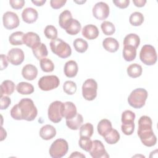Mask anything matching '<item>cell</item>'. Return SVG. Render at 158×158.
<instances>
[{
    "label": "cell",
    "instance_id": "1",
    "mask_svg": "<svg viewBox=\"0 0 158 158\" xmlns=\"http://www.w3.org/2000/svg\"><path fill=\"white\" fill-rule=\"evenodd\" d=\"M152 125V120L147 115L141 116L138 120V135L142 143L147 147H152L157 142V138L153 132Z\"/></svg>",
    "mask_w": 158,
    "mask_h": 158
},
{
    "label": "cell",
    "instance_id": "2",
    "mask_svg": "<svg viewBox=\"0 0 158 158\" xmlns=\"http://www.w3.org/2000/svg\"><path fill=\"white\" fill-rule=\"evenodd\" d=\"M22 120L33 121L38 114L36 107L30 98H23L18 103Z\"/></svg>",
    "mask_w": 158,
    "mask_h": 158
},
{
    "label": "cell",
    "instance_id": "3",
    "mask_svg": "<svg viewBox=\"0 0 158 158\" xmlns=\"http://www.w3.org/2000/svg\"><path fill=\"white\" fill-rule=\"evenodd\" d=\"M148 91L144 88L135 89L128 98V102L130 106L135 109L143 107L148 98Z\"/></svg>",
    "mask_w": 158,
    "mask_h": 158
},
{
    "label": "cell",
    "instance_id": "4",
    "mask_svg": "<svg viewBox=\"0 0 158 158\" xmlns=\"http://www.w3.org/2000/svg\"><path fill=\"white\" fill-rule=\"evenodd\" d=\"M49 44L52 52L60 58H67L72 54V49L70 45L60 38L51 40Z\"/></svg>",
    "mask_w": 158,
    "mask_h": 158
},
{
    "label": "cell",
    "instance_id": "5",
    "mask_svg": "<svg viewBox=\"0 0 158 158\" xmlns=\"http://www.w3.org/2000/svg\"><path fill=\"white\" fill-rule=\"evenodd\" d=\"M69 150L68 143L64 139L55 140L50 146L49 152L52 158H61L66 155Z\"/></svg>",
    "mask_w": 158,
    "mask_h": 158
},
{
    "label": "cell",
    "instance_id": "6",
    "mask_svg": "<svg viewBox=\"0 0 158 158\" xmlns=\"http://www.w3.org/2000/svg\"><path fill=\"white\" fill-rule=\"evenodd\" d=\"M139 59L141 61L146 65H152L157 62L156 51L152 46L150 44L144 45L139 52Z\"/></svg>",
    "mask_w": 158,
    "mask_h": 158
},
{
    "label": "cell",
    "instance_id": "7",
    "mask_svg": "<svg viewBox=\"0 0 158 158\" xmlns=\"http://www.w3.org/2000/svg\"><path fill=\"white\" fill-rule=\"evenodd\" d=\"M82 95L87 101H93L97 96L98 84L95 80L89 78L85 80L82 85Z\"/></svg>",
    "mask_w": 158,
    "mask_h": 158
},
{
    "label": "cell",
    "instance_id": "8",
    "mask_svg": "<svg viewBox=\"0 0 158 158\" xmlns=\"http://www.w3.org/2000/svg\"><path fill=\"white\" fill-rule=\"evenodd\" d=\"M38 84L41 90L47 91L57 88L60 84V81L56 75H46L40 78Z\"/></svg>",
    "mask_w": 158,
    "mask_h": 158
},
{
    "label": "cell",
    "instance_id": "9",
    "mask_svg": "<svg viewBox=\"0 0 158 158\" xmlns=\"http://www.w3.org/2000/svg\"><path fill=\"white\" fill-rule=\"evenodd\" d=\"M63 102L56 101L51 103L48 107V115L49 119L53 123H59L62 120V109Z\"/></svg>",
    "mask_w": 158,
    "mask_h": 158
},
{
    "label": "cell",
    "instance_id": "10",
    "mask_svg": "<svg viewBox=\"0 0 158 158\" xmlns=\"http://www.w3.org/2000/svg\"><path fill=\"white\" fill-rule=\"evenodd\" d=\"M93 158H108L109 155L105 149L104 146L100 140L93 141L92 147L89 151Z\"/></svg>",
    "mask_w": 158,
    "mask_h": 158
},
{
    "label": "cell",
    "instance_id": "11",
    "mask_svg": "<svg viewBox=\"0 0 158 158\" xmlns=\"http://www.w3.org/2000/svg\"><path fill=\"white\" fill-rule=\"evenodd\" d=\"M2 22L4 27L7 30H12L20 24V20L18 15L11 11L5 12L2 16Z\"/></svg>",
    "mask_w": 158,
    "mask_h": 158
},
{
    "label": "cell",
    "instance_id": "12",
    "mask_svg": "<svg viewBox=\"0 0 158 158\" xmlns=\"http://www.w3.org/2000/svg\"><path fill=\"white\" fill-rule=\"evenodd\" d=\"M93 14L96 19L104 20L109 15V7L106 2H97L93 8Z\"/></svg>",
    "mask_w": 158,
    "mask_h": 158
},
{
    "label": "cell",
    "instance_id": "13",
    "mask_svg": "<svg viewBox=\"0 0 158 158\" xmlns=\"http://www.w3.org/2000/svg\"><path fill=\"white\" fill-rule=\"evenodd\" d=\"M8 61L14 65L21 64L25 58L23 51L20 48H12L7 53V56Z\"/></svg>",
    "mask_w": 158,
    "mask_h": 158
},
{
    "label": "cell",
    "instance_id": "14",
    "mask_svg": "<svg viewBox=\"0 0 158 158\" xmlns=\"http://www.w3.org/2000/svg\"><path fill=\"white\" fill-rule=\"evenodd\" d=\"M23 41L27 46L31 49L41 43L40 38L38 35L33 31H29L25 33L23 37Z\"/></svg>",
    "mask_w": 158,
    "mask_h": 158
},
{
    "label": "cell",
    "instance_id": "15",
    "mask_svg": "<svg viewBox=\"0 0 158 158\" xmlns=\"http://www.w3.org/2000/svg\"><path fill=\"white\" fill-rule=\"evenodd\" d=\"M77 114V107L72 102L67 101L63 103L62 109V115L63 117L66 119L72 118L75 117Z\"/></svg>",
    "mask_w": 158,
    "mask_h": 158
},
{
    "label": "cell",
    "instance_id": "16",
    "mask_svg": "<svg viewBox=\"0 0 158 158\" xmlns=\"http://www.w3.org/2000/svg\"><path fill=\"white\" fill-rule=\"evenodd\" d=\"M38 13L32 7H27L22 12V20L27 23H33L37 20Z\"/></svg>",
    "mask_w": 158,
    "mask_h": 158
},
{
    "label": "cell",
    "instance_id": "17",
    "mask_svg": "<svg viewBox=\"0 0 158 158\" xmlns=\"http://www.w3.org/2000/svg\"><path fill=\"white\" fill-rule=\"evenodd\" d=\"M81 33L85 38L88 40H94L99 36V31L96 25L89 24L83 28Z\"/></svg>",
    "mask_w": 158,
    "mask_h": 158
},
{
    "label": "cell",
    "instance_id": "18",
    "mask_svg": "<svg viewBox=\"0 0 158 158\" xmlns=\"http://www.w3.org/2000/svg\"><path fill=\"white\" fill-rule=\"evenodd\" d=\"M22 75L27 80H33L38 75V69L36 66L32 64H27L22 70Z\"/></svg>",
    "mask_w": 158,
    "mask_h": 158
},
{
    "label": "cell",
    "instance_id": "19",
    "mask_svg": "<svg viewBox=\"0 0 158 158\" xmlns=\"http://www.w3.org/2000/svg\"><path fill=\"white\" fill-rule=\"evenodd\" d=\"M56 135V128L51 125H45L40 130V137L44 140H49L53 138Z\"/></svg>",
    "mask_w": 158,
    "mask_h": 158
},
{
    "label": "cell",
    "instance_id": "20",
    "mask_svg": "<svg viewBox=\"0 0 158 158\" xmlns=\"http://www.w3.org/2000/svg\"><path fill=\"white\" fill-rule=\"evenodd\" d=\"M78 64L74 60H69L64 65V72L65 76L69 78L75 77L78 73Z\"/></svg>",
    "mask_w": 158,
    "mask_h": 158
},
{
    "label": "cell",
    "instance_id": "21",
    "mask_svg": "<svg viewBox=\"0 0 158 158\" xmlns=\"http://www.w3.org/2000/svg\"><path fill=\"white\" fill-rule=\"evenodd\" d=\"M102 46L107 51L110 52H115L118 49L119 43L116 39L109 37L103 40Z\"/></svg>",
    "mask_w": 158,
    "mask_h": 158
},
{
    "label": "cell",
    "instance_id": "22",
    "mask_svg": "<svg viewBox=\"0 0 158 158\" xmlns=\"http://www.w3.org/2000/svg\"><path fill=\"white\" fill-rule=\"evenodd\" d=\"M83 122V116L80 114H77V115L73 118L66 119V125L70 129L72 130H77L80 128Z\"/></svg>",
    "mask_w": 158,
    "mask_h": 158
},
{
    "label": "cell",
    "instance_id": "23",
    "mask_svg": "<svg viewBox=\"0 0 158 158\" xmlns=\"http://www.w3.org/2000/svg\"><path fill=\"white\" fill-rule=\"evenodd\" d=\"M112 129V126L111 122L106 118L100 120L97 126L98 132L102 136L108 133Z\"/></svg>",
    "mask_w": 158,
    "mask_h": 158
},
{
    "label": "cell",
    "instance_id": "24",
    "mask_svg": "<svg viewBox=\"0 0 158 158\" xmlns=\"http://www.w3.org/2000/svg\"><path fill=\"white\" fill-rule=\"evenodd\" d=\"M81 28V26L79 21H78L76 19H72L67 25L64 30H65L66 33L69 35H75L80 32Z\"/></svg>",
    "mask_w": 158,
    "mask_h": 158
},
{
    "label": "cell",
    "instance_id": "25",
    "mask_svg": "<svg viewBox=\"0 0 158 158\" xmlns=\"http://www.w3.org/2000/svg\"><path fill=\"white\" fill-rule=\"evenodd\" d=\"M15 84L12 81L9 80L3 81L1 85V97L4 95L12 94L15 90Z\"/></svg>",
    "mask_w": 158,
    "mask_h": 158
},
{
    "label": "cell",
    "instance_id": "26",
    "mask_svg": "<svg viewBox=\"0 0 158 158\" xmlns=\"http://www.w3.org/2000/svg\"><path fill=\"white\" fill-rule=\"evenodd\" d=\"M140 44V38L139 36L135 33H130L127 35L123 40V46H130L136 49Z\"/></svg>",
    "mask_w": 158,
    "mask_h": 158
},
{
    "label": "cell",
    "instance_id": "27",
    "mask_svg": "<svg viewBox=\"0 0 158 158\" xmlns=\"http://www.w3.org/2000/svg\"><path fill=\"white\" fill-rule=\"evenodd\" d=\"M32 51L34 56L38 60H41L43 58H45L46 57H47L48 54V51L46 46L42 43L39 44L35 48H33Z\"/></svg>",
    "mask_w": 158,
    "mask_h": 158
},
{
    "label": "cell",
    "instance_id": "28",
    "mask_svg": "<svg viewBox=\"0 0 158 158\" xmlns=\"http://www.w3.org/2000/svg\"><path fill=\"white\" fill-rule=\"evenodd\" d=\"M17 92L21 94H30L34 92L33 86L27 82L22 81L18 83L16 86Z\"/></svg>",
    "mask_w": 158,
    "mask_h": 158
},
{
    "label": "cell",
    "instance_id": "29",
    "mask_svg": "<svg viewBox=\"0 0 158 158\" xmlns=\"http://www.w3.org/2000/svg\"><path fill=\"white\" fill-rule=\"evenodd\" d=\"M123 59L127 62L133 60L136 56V49L130 46H124L123 49Z\"/></svg>",
    "mask_w": 158,
    "mask_h": 158
},
{
    "label": "cell",
    "instance_id": "30",
    "mask_svg": "<svg viewBox=\"0 0 158 158\" xmlns=\"http://www.w3.org/2000/svg\"><path fill=\"white\" fill-rule=\"evenodd\" d=\"M127 73L129 77L135 78L141 75L143 69L142 67L136 63L130 64L127 68Z\"/></svg>",
    "mask_w": 158,
    "mask_h": 158
},
{
    "label": "cell",
    "instance_id": "31",
    "mask_svg": "<svg viewBox=\"0 0 158 158\" xmlns=\"http://www.w3.org/2000/svg\"><path fill=\"white\" fill-rule=\"evenodd\" d=\"M104 138L106 142L109 144L117 143L120 139V134L115 129H112L108 133L105 135Z\"/></svg>",
    "mask_w": 158,
    "mask_h": 158
},
{
    "label": "cell",
    "instance_id": "32",
    "mask_svg": "<svg viewBox=\"0 0 158 158\" xmlns=\"http://www.w3.org/2000/svg\"><path fill=\"white\" fill-rule=\"evenodd\" d=\"M72 15L69 10H65L60 13L59 17V23L60 27L65 29L67 25L72 19Z\"/></svg>",
    "mask_w": 158,
    "mask_h": 158
},
{
    "label": "cell",
    "instance_id": "33",
    "mask_svg": "<svg viewBox=\"0 0 158 158\" xmlns=\"http://www.w3.org/2000/svg\"><path fill=\"white\" fill-rule=\"evenodd\" d=\"M24 33L22 31H15L12 33L9 37V43L14 46L22 45L23 44V37L24 36Z\"/></svg>",
    "mask_w": 158,
    "mask_h": 158
},
{
    "label": "cell",
    "instance_id": "34",
    "mask_svg": "<svg viewBox=\"0 0 158 158\" xmlns=\"http://www.w3.org/2000/svg\"><path fill=\"white\" fill-rule=\"evenodd\" d=\"M73 45L75 49L80 53L85 52L88 48V44L87 41L81 38L75 39L73 42Z\"/></svg>",
    "mask_w": 158,
    "mask_h": 158
},
{
    "label": "cell",
    "instance_id": "35",
    "mask_svg": "<svg viewBox=\"0 0 158 158\" xmlns=\"http://www.w3.org/2000/svg\"><path fill=\"white\" fill-rule=\"evenodd\" d=\"M129 21L130 24L133 26H139L144 22V16L139 12H135L130 15Z\"/></svg>",
    "mask_w": 158,
    "mask_h": 158
},
{
    "label": "cell",
    "instance_id": "36",
    "mask_svg": "<svg viewBox=\"0 0 158 158\" xmlns=\"http://www.w3.org/2000/svg\"><path fill=\"white\" fill-rule=\"evenodd\" d=\"M93 133V126L90 123H86L80 128V136L91 138Z\"/></svg>",
    "mask_w": 158,
    "mask_h": 158
},
{
    "label": "cell",
    "instance_id": "37",
    "mask_svg": "<svg viewBox=\"0 0 158 158\" xmlns=\"http://www.w3.org/2000/svg\"><path fill=\"white\" fill-rule=\"evenodd\" d=\"M40 67L44 72H51L54 69V64L48 58H43L40 60Z\"/></svg>",
    "mask_w": 158,
    "mask_h": 158
},
{
    "label": "cell",
    "instance_id": "38",
    "mask_svg": "<svg viewBox=\"0 0 158 158\" xmlns=\"http://www.w3.org/2000/svg\"><path fill=\"white\" fill-rule=\"evenodd\" d=\"M101 28L102 32L106 35H112L115 31L114 25L109 21H104L101 25Z\"/></svg>",
    "mask_w": 158,
    "mask_h": 158
},
{
    "label": "cell",
    "instance_id": "39",
    "mask_svg": "<svg viewBox=\"0 0 158 158\" xmlns=\"http://www.w3.org/2000/svg\"><path fill=\"white\" fill-rule=\"evenodd\" d=\"M78 144L80 147L84 151L86 152H89L92 147L93 141L90 139V138L85 137V136H80Z\"/></svg>",
    "mask_w": 158,
    "mask_h": 158
},
{
    "label": "cell",
    "instance_id": "40",
    "mask_svg": "<svg viewBox=\"0 0 158 158\" xmlns=\"http://www.w3.org/2000/svg\"><path fill=\"white\" fill-rule=\"evenodd\" d=\"M44 33L45 36L49 40H52L56 39L57 37V30L53 25H47L44 30Z\"/></svg>",
    "mask_w": 158,
    "mask_h": 158
},
{
    "label": "cell",
    "instance_id": "41",
    "mask_svg": "<svg viewBox=\"0 0 158 158\" xmlns=\"http://www.w3.org/2000/svg\"><path fill=\"white\" fill-rule=\"evenodd\" d=\"M77 85L73 81H66L63 85L64 91L69 94L72 95L77 91Z\"/></svg>",
    "mask_w": 158,
    "mask_h": 158
},
{
    "label": "cell",
    "instance_id": "42",
    "mask_svg": "<svg viewBox=\"0 0 158 158\" xmlns=\"http://www.w3.org/2000/svg\"><path fill=\"white\" fill-rule=\"evenodd\" d=\"M136 115L133 112L130 110H126L122 114L121 120L122 123H128L134 122Z\"/></svg>",
    "mask_w": 158,
    "mask_h": 158
},
{
    "label": "cell",
    "instance_id": "43",
    "mask_svg": "<svg viewBox=\"0 0 158 158\" xmlns=\"http://www.w3.org/2000/svg\"><path fill=\"white\" fill-rule=\"evenodd\" d=\"M121 130H122V131L125 135H132L135 130L134 122H128V123H122L121 126Z\"/></svg>",
    "mask_w": 158,
    "mask_h": 158
},
{
    "label": "cell",
    "instance_id": "44",
    "mask_svg": "<svg viewBox=\"0 0 158 158\" xmlns=\"http://www.w3.org/2000/svg\"><path fill=\"white\" fill-rule=\"evenodd\" d=\"M10 116L15 120H22L21 115H20V110L19 108V106L18 104H15V106H13V107L10 110Z\"/></svg>",
    "mask_w": 158,
    "mask_h": 158
},
{
    "label": "cell",
    "instance_id": "45",
    "mask_svg": "<svg viewBox=\"0 0 158 158\" xmlns=\"http://www.w3.org/2000/svg\"><path fill=\"white\" fill-rule=\"evenodd\" d=\"M9 4L14 9H21L25 4L24 0H10Z\"/></svg>",
    "mask_w": 158,
    "mask_h": 158
},
{
    "label": "cell",
    "instance_id": "46",
    "mask_svg": "<svg viewBox=\"0 0 158 158\" xmlns=\"http://www.w3.org/2000/svg\"><path fill=\"white\" fill-rule=\"evenodd\" d=\"M66 2V0H51L50 1V4L52 8L54 9H58L63 7Z\"/></svg>",
    "mask_w": 158,
    "mask_h": 158
},
{
    "label": "cell",
    "instance_id": "47",
    "mask_svg": "<svg viewBox=\"0 0 158 158\" xmlns=\"http://www.w3.org/2000/svg\"><path fill=\"white\" fill-rule=\"evenodd\" d=\"M11 100L7 96H3L1 97V109H6L10 104Z\"/></svg>",
    "mask_w": 158,
    "mask_h": 158
},
{
    "label": "cell",
    "instance_id": "48",
    "mask_svg": "<svg viewBox=\"0 0 158 158\" xmlns=\"http://www.w3.org/2000/svg\"><path fill=\"white\" fill-rule=\"evenodd\" d=\"M113 3L118 8L125 9L127 8L129 4V0H113Z\"/></svg>",
    "mask_w": 158,
    "mask_h": 158
},
{
    "label": "cell",
    "instance_id": "49",
    "mask_svg": "<svg viewBox=\"0 0 158 158\" xmlns=\"http://www.w3.org/2000/svg\"><path fill=\"white\" fill-rule=\"evenodd\" d=\"M8 66L7 57L3 54H1V70H2Z\"/></svg>",
    "mask_w": 158,
    "mask_h": 158
},
{
    "label": "cell",
    "instance_id": "50",
    "mask_svg": "<svg viewBox=\"0 0 158 158\" xmlns=\"http://www.w3.org/2000/svg\"><path fill=\"white\" fill-rule=\"evenodd\" d=\"M133 2L135 5V6L138 7H141L145 5V4L146 3V0H133Z\"/></svg>",
    "mask_w": 158,
    "mask_h": 158
},
{
    "label": "cell",
    "instance_id": "51",
    "mask_svg": "<svg viewBox=\"0 0 158 158\" xmlns=\"http://www.w3.org/2000/svg\"><path fill=\"white\" fill-rule=\"evenodd\" d=\"M70 157H85V156L81 152L75 151L72 153V154L69 156Z\"/></svg>",
    "mask_w": 158,
    "mask_h": 158
},
{
    "label": "cell",
    "instance_id": "52",
    "mask_svg": "<svg viewBox=\"0 0 158 158\" xmlns=\"http://www.w3.org/2000/svg\"><path fill=\"white\" fill-rule=\"evenodd\" d=\"M46 0H40V1H31L32 3H33L35 5L37 6H42L45 2Z\"/></svg>",
    "mask_w": 158,
    "mask_h": 158
},
{
    "label": "cell",
    "instance_id": "53",
    "mask_svg": "<svg viewBox=\"0 0 158 158\" xmlns=\"http://www.w3.org/2000/svg\"><path fill=\"white\" fill-rule=\"evenodd\" d=\"M7 136V133H6V131L2 128L1 127V141H3Z\"/></svg>",
    "mask_w": 158,
    "mask_h": 158
},
{
    "label": "cell",
    "instance_id": "54",
    "mask_svg": "<svg viewBox=\"0 0 158 158\" xmlns=\"http://www.w3.org/2000/svg\"><path fill=\"white\" fill-rule=\"evenodd\" d=\"M75 2L78 3V4H82V3H85L86 2V1H73Z\"/></svg>",
    "mask_w": 158,
    "mask_h": 158
}]
</instances>
